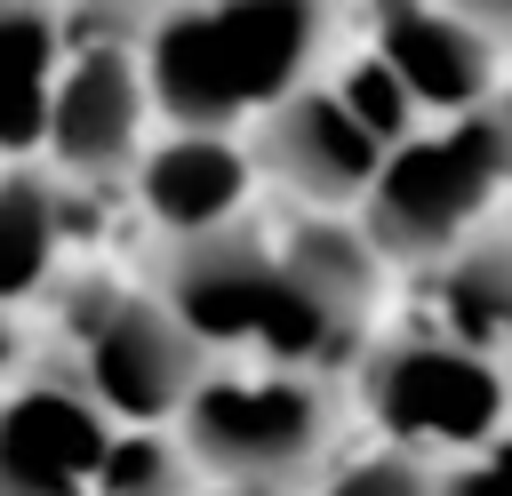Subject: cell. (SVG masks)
Listing matches in <instances>:
<instances>
[{
	"instance_id": "6da1fadb",
	"label": "cell",
	"mask_w": 512,
	"mask_h": 496,
	"mask_svg": "<svg viewBox=\"0 0 512 496\" xmlns=\"http://www.w3.org/2000/svg\"><path fill=\"white\" fill-rule=\"evenodd\" d=\"M320 8L312 0H200L168 16L144 48V88L176 128H216L240 112H272L304 56H312Z\"/></svg>"
},
{
	"instance_id": "7a4b0ae2",
	"label": "cell",
	"mask_w": 512,
	"mask_h": 496,
	"mask_svg": "<svg viewBox=\"0 0 512 496\" xmlns=\"http://www.w3.org/2000/svg\"><path fill=\"white\" fill-rule=\"evenodd\" d=\"M176 432L216 488L288 496V488H320V472L336 464V392L320 384V368H280V360L208 368Z\"/></svg>"
},
{
	"instance_id": "3957f363",
	"label": "cell",
	"mask_w": 512,
	"mask_h": 496,
	"mask_svg": "<svg viewBox=\"0 0 512 496\" xmlns=\"http://www.w3.org/2000/svg\"><path fill=\"white\" fill-rule=\"evenodd\" d=\"M168 312L216 352V344H240L256 360H280V368H320L344 352L352 328H336L288 272L280 248H264L256 232L224 224V232H200L168 256Z\"/></svg>"
},
{
	"instance_id": "277c9868",
	"label": "cell",
	"mask_w": 512,
	"mask_h": 496,
	"mask_svg": "<svg viewBox=\"0 0 512 496\" xmlns=\"http://www.w3.org/2000/svg\"><path fill=\"white\" fill-rule=\"evenodd\" d=\"M360 416L384 448L448 464V456H472L480 440L512 432V376L496 360L448 344L440 328L400 336L360 360Z\"/></svg>"
},
{
	"instance_id": "5b68a950",
	"label": "cell",
	"mask_w": 512,
	"mask_h": 496,
	"mask_svg": "<svg viewBox=\"0 0 512 496\" xmlns=\"http://www.w3.org/2000/svg\"><path fill=\"white\" fill-rule=\"evenodd\" d=\"M504 176H512V96H488L456 128L384 152V176L368 192V240L392 256H440L472 232V216Z\"/></svg>"
},
{
	"instance_id": "8992f818",
	"label": "cell",
	"mask_w": 512,
	"mask_h": 496,
	"mask_svg": "<svg viewBox=\"0 0 512 496\" xmlns=\"http://www.w3.org/2000/svg\"><path fill=\"white\" fill-rule=\"evenodd\" d=\"M72 376L112 424H176L208 376V344L168 312V296H96L80 304Z\"/></svg>"
},
{
	"instance_id": "52a82bcc",
	"label": "cell",
	"mask_w": 512,
	"mask_h": 496,
	"mask_svg": "<svg viewBox=\"0 0 512 496\" xmlns=\"http://www.w3.org/2000/svg\"><path fill=\"white\" fill-rule=\"evenodd\" d=\"M112 432L80 376H24L0 392V496H96Z\"/></svg>"
},
{
	"instance_id": "ba28073f",
	"label": "cell",
	"mask_w": 512,
	"mask_h": 496,
	"mask_svg": "<svg viewBox=\"0 0 512 496\" xmlns=\"http://www.w3.org/2000/svg\"><path fill=\"white\" fill-rule=\"evenodd\" d=\"M264 152H272V168H280L304 200H320V208L368 200L376 176H384V144L344 112L336 88H296V96H280L272 120H264Z\"/></svg>"
},
{
	"instance_id": "9c48e42d",
	"label": "cell",
	"mask_w": 512,
	"mask_h": 496,
	"mask_svg": "<svg viewBox=\"0 0 512 496\" xmlns=\"http://www.w3.org/2000/svg\"><path fill=\"white\" fill-rule=\"evenodd\" d=\"M376 56L432 112H480L488 104V32L440 0H384L376 8Z\"/></svg>"
},
{
	"instance_id": "30bf717a",
	"label": "cell",
	"mask_w": 512,
	"mask_h": 496,
	"mask_svg": "<svg viewBox=\"0 0 512 496\" xmlns=\"http://www.w3.org/2000/svg\"><path fill=\"white\" fill-rule=\"evenodd\" d=\"M144 72L120 56V48H88L72 56V72L56 80L48 96V152L80 176H104L136 152V128H144Z\"/></svg>"
},
{
	"instance_id": "8fae6325",
	"label": "cell",
	"mask_w": 512,
	"mask_h": 496,
	"mask_svg": "<svg viewBox=\"0 0 512 496\" xmlns=\"http://www.w3.org/2000/svg\"><path fill=\"white\" fill-rule=\"evenodd\" d=\"M136 184H144V208H152L176 240H200V232H224V224H232V208H240V192H248V160H240L216 128H184V136H168L160 152H144Z\"/></svg>"
},
{
	"instance_id": "7c38bea8",
	"label": "cell",
	"mask_w": 512,
	"mask_h": 496,
	"mask_svg": "<svg viewBox=\"0 0 512 496\" xmlns=\"http://www.w3.org/2000/svg\"><path fill=\"white\" fill-rule=\"evenodd\" d=\"M280 256H288L296 288H304L336 328H360V312L376 304V240H368V232H352V224H336V216H312V224L288 232Z\"/></svg>"
},
{
	"instance_id": "4fadbf2b",
	"label": "cell",
	"mask_w": 512,
	"mask_h": 496,
	"mask_svg": "<svg viewBox=\"0 0 512 496\" xmlns=\"http://www.w3.org/2000/svg\"><path fill=\"white\" fill-rule=\"evenodd\" d=\"M440 336L480 360L512 352V240L456 248V264L440 272Z\"/></svg>"
},
{
	"instance_id": "5bb4252c",
	"label": "cell",
	"mask_w": 512,
	"mask_h": 496,
	"mask_svg": "<svg viewBox=\"0 0 512 496\" xmlns=\"http://www.w3.org/2000/svg\"><path fill=\"white\" fill-rule=\"evenodd\" d=\"M96 496H208V472L192 464L176 424H120Z\"/></svg>"
},
{
	"instance_id": "9a60e30c",
	"label": "cell",
	"mask_w": 512,
	"mask_h": 496,
	"mask_svg": "<svg viewBox=\"0 0 512 496\" xmlns=\"http://www.w3.org/2000/svg\"><path fill=\"white\" fill-rule=\"evenodd\" d=\"M56 192L32 184V176H0V304H16L24 288L48 280V256H56Z\"/></svg>"
},
{
	"instance_id": "2e32d148",
	"label": "cell",
	"mask_w": 512,
	"mask_h": 496,
	"mask_svg": "<svg viewBox=\"0 0 512 496\" xmlns=\"http://www.w3.org/2000/svg\"><path fill=\"white\" fill-rule=\"evenodd\" d=\"M312 496H440V464H424V456H408V448L368 440L360 456H336V464L320 472V488H312Z\"/></svg>"
},
{
	"instance_id": "e0dca14e",
	"label": "cell",
	"mask_w": 512,
	"mask_h": 496,
	"mask_svg": "<svg viewBox=\"0 0 512 496\" xmlns=\"http://www.w3.org/2000/svg\"><path fill=\"white\" fill-rule=\"evenodd\" d=\"M336 96H344V112L384 144V152H400L408 144V120H416V96H408V80L384 64V56H360L344 80H336Z\"/></svg>"
},
{
	"instance_id": "ac0fdd59",
	"label": "cell",
	"mask_w": 512,
	"mask_h": 496,
	"mask_svg": "<svg viewBox=\"0 0 512 496\" xmlns=\"http://www.w3.org/2000/svg\"><path fill=\"white\" fill-rule=\"evenodd\" d=\"M56 72V24L48 8L0 0V88H48Z\"/></svg>"
},
{
	"instance_id": "d6986e66",
	"label": "cell",
	"mask_w": 512,
	"mask_h": 496,
	"mask_svg": "<svg viewBox=\"0 0 512 496\" xmlns=\"http://www.w3.org/2000/svg\"><path fill=\"white\" fill-rule=\"evenodd\" d=\"M440 496H512V432L480 440L472 456L440 464Z\"/></svg>"
},
{
	"instance_id": "ffe728a7",
	"label": "cell",
	"mask_w": 512,
	"mask_h": 496,
	"mask_svg": "<svg viewBox=\"0 0 512 496\" xmlns=\"http://www.w3.org/2000/svg\"><path fill=\"white\" fill-rule=\"evenodd\" d=\"M440 8H456V16H472L480 32H488V24H512V0H440Z\"/></svg>"
},
{
	"instance_id": "44dd1931",
	"label": "cell",
	"mask_w": 512,
	"mask_h": 496,
	"mask_svg": "<svg viewBox=\"0 0 512 496\" xmlns=\"http://www.w3.org/2000/svg\"><path fill=\"white\" fill-rule=\"evenodd\" d=\"M16 360V328H8V312H0V368Z\"/></svg>"
}]
</instances>
